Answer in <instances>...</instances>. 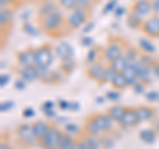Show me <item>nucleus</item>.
Listing matches in <instances>:
<instances>
[{"label":"nucleus","mask_w":159,"mask_h":149,"mask_svg":"<svg viewBox=\"0 0 159 149\" xmlns=\"http://www.w3.org/2000/svg\"><path fill=\"white\" fill-rule=\"evenodd\" d=\"M139 45H141V48L146 53H154L155 52V46H154L150 41H147V40H141V41H139Z\"/></svg>","instance_id":"nucleus-29"},{"label":"nucleus","mask_w":159,"mask_h":149,"mask_svg":"<svg viewBox=\"0 0 159 149\" xmlns=\"http://www.w3.org/2000/svg\"><path fill=\"white\" fill-rule=\"evenodd\" d=\"M53 107H54V103L49 100V102L44 103V107L43 108H44V111H47V110H53Z\"/></svg>","instance_id":"nucleus-46"},{"label":"nucleus","mask_w":159,"mask_h":149,"mask_svg":"<svg viewBox=\"0 0 159 149\" xmlns=\"http://www.w3.org/2000/svg\"><path fill=\"white\" fill-rule=\"evenodd\" d=\"M45 113H47V116H48V117H53L54 115H56L53 110H47V111H45Z\"/></svg>","instance_id":"nucleus-52"},{"label":"nucleus","mask_w":159,"mask_h":149,"mask_svg":"<svg viewBox=\"0 0 159 149\" xmlns=\"http://www.w3.org/2000/svg\"><path fill=\"white\" fill-rule=\"evenodd\" d=\"M122 56H123V50H122V46L119 42L109 44L107 48L105 49V58L110 62H114L116 59L121 58Z\"/></svg>","instance_id":"nucleus-7"},{"label":"nucleus","mask_w":159,"mask_h":149,"mask_svg":"<svg viewBox=\"0 0 159 149\" xmlns=\"http://www.w3.org/2000/svg\"><path fill=\"white\" fill-rule=\"evenodd\" d=\"M27 83H28V82H25V81H24V79L21 78V79H19V81L15 82V88H16V90H24V88L27 87Z\"/></svg>","instance_id":"nucleus-38"},{"label":"nucleus","mask_w":159,"mask_h":149,"mask_svg":"<svg viewBox=\"0 0 159 149\" xmlns=\"http://www.w3.org/2000/svg\"><path fill=\"white\" fill-rule=\"evenodd\" d=\"M122 74L125 75L126 82H127L129 86H133V87H134V86H135V84L138 83V81H139V79H138V74H137V71L134 70V69H133L130 65H129V66L125 69V70L122 71Z\"/></svg>","instance_id":"nucleus-13"},{"label":"nucleus","mask_w":159,"mask_h":149,"mask_svg":"<svg viewBox=\"0 0 159 149\" xmlns=\"http://www.w3.org/2000/svg\"><path fill=\"white\" fill-rule=\"evenodd\" d=\"M49 128H51V126H48L45 121H37L33 124V131H34V135H36L37 140H41V138L47 135Z\"/></svg>","instance_id":"nucleus-12"},{"label":"nucleus","mask_w":159,"mask_h":149,"mask_svg":"<svg viewBox=\"0 0 159 149\" xmlns=\"http://www.w3.org/2000/svg\"><path fill=\"white\" fill-rule=\"evenodd\" d=\"M133 88H134V92L138 94V95H139V94H141V95H143V94H145V87H143L142 83H137Z\"/></svg>","instance_id":"nucleus-39"},{"label":"nucleus","mask_w":159,"mask_h":149,"mask_svg":"<svg viewBox=\"0 0 159 149\" xmlns=\"http://www.w3.org/2000/svg\"><path fill=\"white\" fill-rule=\"evenodd\" d=\"M154 70H155V77L159 78V65H157L155 67H154Z\"/></svg>","instance_id":"nucleus-54"},{"label":"nucleus","mask_w":159,"mask_h":149,"mask_svg":"<svg viewBox=\"0 0 159 149\" xmlns=\"http://www.w3.org/2000/svg\"><path fill=\"white\" fill-rule=\"evenodd\" d=\"M116 7H117V0H110V2L106 4L105 9H103V13H109V12L114 11V9H116Z\"/></svg>","instance_id":"nucleus-35"},{"label":"nucleus","mask_w":159,"mask_h":149,"mask_svg":"<svg viewBox=\"0 0 159 149\" xmlns=\"http://www.w3.org/2000/svg\"><path fill=\"white\" fill-rule=\"evenodd\" d=\"M0 149H13V148H11L8 144H2V145H0Z\"/></svg>","instance_id":"nucleus-53"},{"label":"nucleus","mask_w":159,"mask_h":149,"mask_svg":"<svg viewBox=\"0 0 159 149\" xmlns=\"http://www.w3.org/2000/svg\"><path fill=\"white\" fill-rule=\"evenodd\" d=\"M60 108H62V110H70V103L69 102H65V100H60Z\"/></svg>","instance_id":"nucleus-44"},{"label":"nucleus","mask_w":159,"mask_h":149,"mask_svg":"<svg viewBox=\"0 0 159 149\" xmlns=\"http://www.w3.org/2000/svg\"><path fill=\"white\" fill-rule=\"evenodd\" d=\"M123 57L126 58V61L129 62V65H130V63H133L137 59V52L134 50V49H129L127 52L123 53Z\"/></svg>","instance_id":"nucleus-31"},{"label":"nucleus","mask_w":159,"mask_h":149,"mask_svg":"<svg viewBox=\"0 0 159 149\" xmlns=\"http://www.w3.org/2000/svg\"><path fill=\"white\" fill-rule=\"evenodd\" d=\"M76 3H77V6L85 8V7H88L89 4H90V0H76Z\"/></svg>","instance_id":"nucleus-45"},{"label":"nucleus","mask_w":159,"mask_h":149,"mask_svg":"<svg viewBox=\"0 0 159 149\" xmlns=\"http://www.w3.org/2000/svg\"><path fill=\"white\" fill-rule=\"evenodd\" d=\"M53 61V53L49 46H41L34 50V66L41 69H49Z\"/></svg>","instance_id":"nucleus-2"},{"label":"nucleus","mask_w":159,"mask_h":149,"mask_svg":"<svg viewBox=\"0 0 159 149\" xmlns=\"http://www.w3.org/2000/svg\"><path fill=\"white\" fill-rule=\"evenodd\" d=\"M54 9H56V3H54L53 0H48V2L44 3L41 8H40V15H41V16H47V15L52 13Z\"/></svg>","instance_id":"nucleus-23"},{"label":"nucleus","mask_w":159,"mask_h":149,"mask_svg":"<svg viewBox=\"0 0 159 149\" xmlns=\"http://www.w3.org/2000/svg\"><path fill=\"white\" fill-rule=\"evenodd\" d=\"M74 144H76V141L73 140L72 135H62V138H61V141H60L58 149H73Z\"/></svg>","instance_id":"nucleus-21"},{"label":"nucleus","mask_w":159,"mask_h":149,"mask_svg":"<svg viewBox=\"0 0 159 149\" xmlns=\"http://www.w3.org/2000/svg\"><path fill=\"white\" fill-rule=\"evenodd\" d=\"M54 52H56V56L60 57L61 59H66V58H70L72 54H73V49L72 46L69 45L68 42H61L58 44L54 49Z\"/></svg>","instance_id":"nucleus-10"},{"label":"nucleus","mask_w":159,"mask_h":149,"mask_svg":"<svg viewBox=\"0 0 159 149\" xmlns=\"http://www.w3.org/2000/svg\"><path fill=\"white\" fill-rule=\"evenodd\" d=\"M145 31L150 36H159V17H152L145 23Z\"/></svg>","instance_id":"nucleus-11"},{"label":"nucleus","mask_w":159,"mask_h":149,"mask_svg":"<svg viewBox=\"0 0 159 149\" xmlns=\"http://www.w3.org/2000/svg\"><path fill=\"white\" fill-rule=\"evenodd\" d=\"M24 31H25V33H28V34H31V36H37L39 34V32H37V29H36V27L33 25V24H31L29 21H27V23H24Z\"/></svg>","instance_id":"nucleus-30"},{"label":"nucleus","mask_w":159,"mask_h":149,"mask_svg":"<svg viewBox=\"0 0 159 149\" xmlns=\"http://www.w3.org/2000/svg\"><path fill=\"white\" fill-rule=\"evenodd\" d=\"M12 106H13V102H11V100L3 102V103H2V107H0V110H2V112L8 111V110H11V108H12Z\"/></svg>","instance_id":"nucleus-40"},{"label":"nucleus","mask_w":159,"mask_h":149,"mask_svg":"<svg viewBox=\"0 0 159 149\" xmlns=\"http://www.w3.org/2000/svg\"><path fill=\"white\" fill-rule=\"evenodd\" d=\"M97 102L98 103H102L103 102V98H97Z\"/></svg>","instance_id":"nucleus-56"},{"label":"nucleus","mask_w":159,"mask_h":149,"mask_svg":"<svg viewBox=\"0 0 159 149\" xmlns=\"http://www.w3.org/2000/svg\"><path fill=\"white\" fill-rule=\"evenodd\" d=\"M60 3H61L62 6L65 8H68V9H73V8H76V6H77L76 0H60Z\"/></svg>","instance_id":"nucleus-34"},{"label":"nucleus","mask_w":159,"mask_h":149,"mask_svg":"<svg viewBox=\"0 0 159 149\" xmlns=\"http://www.w3.org/2000/svg\"><path fill=\"white\" fill-rule=\"evenodd\" d=\"M152 77H155V70L151 66H145L141 71L138 73V79L143 82H150Z\"/></svg>","instance_id":"nucleus-17"},{"label":"nucleus","mask_w":159,"mask_h":149,"mask_svg":"<svg viewBox=\"0 0 159 149\" xmlns=\"http://www.w3.org/2000/svg\"><path fill=\"white\" fill-rule=\"evenodd\" d=\"M116 11H117V12H116V16H117V17H119L121 15L125 13V8H117Z\"/></svg>","instance_id":"nucleus-50"},{"label":"nucleus","mask_w":159,"mask_h":149,"mask_svg":"<svg viewBox=\"0 0 159 149\" xmlns=\"http://www.w3.org/2000/svg\"><path fill=\"white\" fill-rule=\"evenodd\" d=\"M113 119L110 115H97L94 116L93 119H90L88 123H86V131L90 133V135H99V133H103V132H107L111 130V126H113Z\"/></svg>","instance_id":"nucleus-1"},{"label":"nucleus","mask_w":159,"mask_h":149,"mask_svg":"<svg viewBox=\"0 0 159 149\" xmlns=\"http://www.w3.org/2000/svg\"><path fill=\"white\" fill-rule=\"evenodd\" d=\"M93 27H94V24H93V23H92V24H88L86 28L84 29V33H89V31H92Z\"/></svg>","instance_id":"nucleus-51"},{"label":"nucleus","mask_w":159,"mask_h":149,"mask_svg":"<svg viewBox=\"0 0 159 149\" xmlns=\"http://www.w3.org/2000/svg\"><path fill=\"white\" fill-rule=\"evenodd\" d=\"M152 9L155 12H159V0H154L152 3Z\"/></svg>","instance_id":"nucleus-49"},{"label":"nucleus","mask_w":159,"mask_h":149,"mask_svg":"<svg viewBox=\"0 0 159 149\" xmlns=\"http://www.w3.org/2000/svg\"><path fill=\"white\" fill-rule=\"evenodd\" d=\"M65 131L69 133V135H74V133H78L80 127L77 126V124L69 123V124H66V126H65Z\"/></svg>","instance_id":"nucleus-32"},{"label":"nucleus","mask_w":159,"mask_h":149,"mask_svg":"<svg viewBox=\"0 0 159 149\" xmlns=\"http://www.w3.org/2000/svg\"><path fill=\"white\" fill-rule=\"evenodd\" d=\"M62 135L64 133L60 130H57V128H54V127H51L47 135L40 140V144H41V147L44 149H58Z\"/></svg>","instance_id":"nucleus-3"},{"label":"nucleus","mask_w":159,"mask_h":149,"mask_svg":"<svg viewBox=\"0 0 159 149\" xmlns=\"http://www.w3.org/2000/svg\"><path fill=\"white\" fill-rule=\"evenodd\" d=\"M117 71L114 70L113 67H107L105 69V73H103V77H102V82H111L114 81V78L117 77Z\"/></svg>","instance_id":"nucleus-26"},{"label":"nucleus","mask_w":159,"mask_h":149,"mask_svg":"<svg viewBox=\"0 0 159 149\" xmlns=\"http://www.w3.org/2000/svg\"><path fill=\"white\" fill-rule=\"evenodd\" d=\"M106 96H107V99H110V100L117 102V100H119V98H121V94L118 91H109L106 94Z\"/></svg>","instance_id":"nucleus-36"},{"label":"nucleus","mask_w":159,"mask_h":149,"mask_svg":"<svg viewBox=\"0 0 159 149\" xmlns=\"http://www.w3.org/2000/svg\"><path fill=\"white\" fill-rule=\"evenodd\" d=\"M151 8H152V6L150 4L148 0H139L135 4V7H134V11H137L143 17V16H147V15L151 12Z\"/></svg>","instance_id":"nucleus-14"},{"label":"nucleus","mask_w":159,"mask_h":149,"mask_svg":"<svg viewBox=\"0 0 159 149\" xmlns=\"http://www.w3.org/2000/svg\"><path fill=\"white\" fill-rule=\"evenodd\" d=\"M125 110L126 108H123L121 106H114V107H111L110 110H109V115L111 116V119L114 121L121 123L123 115H125Z\"/></svg>","instance_id":"nucleus-19"},{"label":"nucleus","mask_w":159,"mask_h":149,"mask_svg":"<svg viewBox=\"0 0 159 149\" xmlns=\"http://www.w3.org/2000/svg\"><path fill=\"white\" fill-rule=\"evenodd\" d=\"M12 0H0V3H2V6H4V4H7V3H11Z\"/></svg>","instance_id":"nucleus-55"},{"label":"nucleus","mask_w":159,"mask_h":149,"mask_svg":"<svg viewBox=\"0 0 159 149\" xmlns=\"http://www.w3.org/2000/svg\"><path fill=\"white\" fill-rule=\"evenodd\" d=\"M61 20H62V16H61V12H58V9H54L52 13H49L45 16L43 21V28L45 31H54L60 27L61 24Z\"/></svg>","instance_id":"nucleus-5"},{"label":"nucleus","mask_w":159,"mask_h":149,"mask_svg":"<svg viewBox=\"0 0 159 149\" xmlns=\"http://www.w3.org/2000/svg\"><path fill=\"white\" fill-rule=\"evenodd\" d=\"M20 75L25 82H33L37 79V73H36V67H23L20 70Z\"/></svg>","instance_id":"nucleus-15"},{"label":"nucleus","mask_w":159,"mask_h":149,"mask_svg":"<svg viewBox=\"0 0 159 149\" xmlns=\"http://www.w3.org/2000/svg\"><path fill=\"white\" fill-rule=\"evenodd\" d=\"M139 120H138V116L135 113V110H130V108H126L125 110V115H123L122 120H121V126H123L125 128H130L133 126L138 124Z\"/></svg>","instance_id":"nucleus-8"},{"label":"nucleus","mask_w":159,"mask_h":149,"mask_svg":"<svg viewBox=\"0 0 159 149\" xmlns=\"http://www.w3.org/2000/svg\"><path fill=\"white\" fill-rule=\"evenodd\" d=\"M19 62L23 65V67H33L34 66V52L28 49L19 54Z\"/></svg>","instance_id":"nucleus-9"},{"label":"nucleus","mask_w":159,"mask_h":149,"mask_svg":"<svg viewBox=\"0 0 159 149\" xmlns=\"http://www.w3.org/2000/svg\"><path fill=\"white\" fill-rule=\"evenodd\" d=\"M139 137H141V140L143 143H146V144H152V143H155V132H154L152 130H143L141 133H139Z\"/></svg>","instance_id":"nucleus-20"},{"label":"nucleus","mask_w":159,"mask_h":149,"mask_svg":"<svg viewBox=\"0 0 159 149\" xmlns=\"http://www.w3.org/2000/svg\"><path fill=\"white\" fill-rule=\"evenodd\" d=\"M85 143L89 149H99V147H101V141L96 137V135H90L89 137H86Z\"/></svg>","instance_id":"nucleus-24"},{"label":"nucleus","mask_w":159,"mask_h":149,"mask_svg":"<svg viewBox=\"0 0 159 149\" xmlns=\"http://www.w3.org/2000/svg\"><path fill=\"white\" fill-rule=\"evenodd\" d=\"M8 82H9V75L8 74H2V77H0V86L2 87L7 86Z\"/></svg>","instance_id":"nucleus-41"},{"label":"nucleus","mask_w":159,"mask_h":149,"mask_svg":"<svg viewBox=\"0 0 159 149\" xmlns=\"http://www.w3.org/2000/svg\"><path fill=\"white\" fill-rule=\"evenodd\" d=\"M97 56H98L97 50H96V49H92V50H89L88 56H86V61H88L89 63H94V62H96Z\"/></svg>","instance_id":"nucleus-33"},{"label":"nucleus","mask_w":159,"mask_h":149,"mask_svg":"<svg viewBox=\"0 0 159 149\" xmlns=\"http://www.w3.org/2000/svg\"><path fill=\"white\" fill-rule=\"evenodd\" d=\"M70 110H72V111H78V110H80V103H78V102L70 103Z\"/></svg>","instance_id":"nucleus-48"},{"label":"nucleus","mask_w":159,"mask_h":149,"mask_svg":"<svg viewBox=\"0 0 159 149\" xmlns=\"http://www.w3.org/2000/svg\"><path fill=\"white\" fill-rule=\"evenodd\" d=\"M23 115H24V117H32V116H34V110L31 107H28L23 111Z\"/></svg>","instance_id":"nucleus-42"},{"label":"nucleus","mask_w":159,"mask_h":149,"mask_svg":"<svg viewBox=\"0 0 159 149\" xmlns=\"http://www.w3.org/2000/svg\"><path fill=\"white\" fill-rule=\"evenodd\" d=\"M73 149H89V148H88L85 141H77L76 144H74Z\"/></svg>","instance_id":"nucleus-43"},{"label":"nucleus","mask_w":159,"mask_h":149,"mask_svg":"<svg viewBox=\"0 0 159 149\" xmlns=\"http://www.w3.org/2000/svg\"><path fill=\"white\" fill-rule=\"evenodd\" d=\"M129 66V62L126 61V58L125 57H121V58H118V59H116L114 62H111V67L116 70L117 73H122L125 69Z\"/></svg>","instance_id":"nucleus-22"},{"label":"nucleus","mask_w":159,"mask_h":149,"mask_svg":"<svg viewBox=\"0 0 159 149\" xmlns=\"http://www.w3.org/2000/svg\"><path fill=\"white\" fill-rule=\"evenodd\" d=\"M82 44H84L85 46H92V45H93V38H90V37L82 38Z\"/></svg>","instance_id":"nucleus-47"},{"label":"nucleus","mask_w":159,"mask_h":149,"mask_svg":"<svg viewBox=\"0 0 159 149\" xmlns=\"http://www.w3.org/2000/svg\"><path fill=\"white\" fill-rule=\"evenodd\" d=\"M103 73H105V69L99 65V63H93L90 69H89V75L94 81H102Z\"/></svg>","instance_id":"nucleus-16"},{"label":"nucleus","mask_w":159,"mask_h":149,"mask_svg":"<svg viewBox=\"0 0 159 149\" xmlns=\"http://www.w3.org/2000/svg\"><path fill=\"white\" fill-rule=\"evenodd\" d=\"M86 20V12L82 7L74 8V11L70 13V16L68 17V24L72 28H78L81 24Z\"/></svg>","instance_id":"nucleus-6"},{"label":"nucleus","mask_w":159,"mask_h":149,"mask_svg":"<svg viewBox=\"0 0 159 149\" xmlns=\"http://www.w3.org/2000/svg\"><path fill=\"white\" fill-rule=\"evenodd\" d=\"M17 136L23 143L28 144V145H32L37 140L36 135H34V131H33V126H31V124H23V126H20V128L17 130Z\"/></svg>","instance_id":"nucleus-4"},{"label":"nucleus","mask_w":159,"mask_h":149,"mask_svg":"<svg viewBox=\"0 0 159 149\" xmlns=\"http://www.w3.org/2000/svg\"><path fill=\"white\" fill-rule=\"evenodd\" d=\"M113 84H114V87H116V88H123V87H126L127 86V82H126L125 75H123L122 73H118L117 77L114 78Z\"/></svg>","instance_id":"nucleus-25"},{"label":"nucleus","mask_w":159,"mask_h":149,"mask_svg":"<svg viewBox=\"0 0 159 149\" xmlns=\"http://www.w3.org/2000/svg\"><path fill=\"white\" fill-rule=\"evenodd\" d=\"M158 130H159V126H158Z\"/></svg>","instance_id":"nucleus-57"},{"label":"nucleus","mask_w":159,"mask_h":149,"mask_svg":"<svg viewBox=\"0 0 159 149\" xmlns=\"http://www.w3.org/2000/svg\"><path fill=\"white\" fill-rule=\"evenodd\" d=\"M74 61L70 58H66V59H62V63H61V67H62V70L65 71V73H70L73 69H74Z\"/></svg>","instance_id":"nucleus-28"},{"label":"nucleus","mask_w":159,"mask_h":149,"mask_svg":"<svg viewBox=\"0 0 159 149\" xmlns=\"http://www.w3.org/2000/svg\"><path fill=\"white\" fill-rule=\"evenodd\" d=\"M135 113H137L139 121H147L152 117V111L148 107H139L135 110Z\"/></svg>","instance_id":"nucleus-18"},{"label":"nucleus","mask_w":159,"mask_h":149,"mask_svg":"<svg viewBox=\"0 0 159 149\" xmlns=\"http://www.w3.org/2000/svg\"><path fill=\"white\" fill-rule=\"evenodd\" d=\"M146 99L148 102H155L159 99V94L157 91H151V92H147L146 94Z\"/></svg>","instance_id":"nucleus-37"},{"label":"nucleus","mask_w":159,"mask_h":149,"mask_svg":"<svg viewBox=\"0 0 159 149\" xmlns=\"http://www.w3.org/2000/svg\"><path fill=\"white\" fill-rule=\"evenodd\" d=\"M11 19H12L11 11H9V9H2V12H0V24L6 25V24L11 21Z\"/></svg>","instance_id":"nucleus-27"}]
</instances>
